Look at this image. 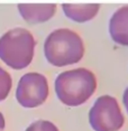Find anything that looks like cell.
Segmentation results:
<instances>
[{
    "instance_id": "obj_4",
    "label": "cell",
    "mask_w": 128,
    "mask_h": 131,
    "mask_svg": "<svg viewBox=\"0 0 128 131\" xmlns=\"http://www.w3.org/2000/svg\"><path fill=\"white\" fill-rule=\"evenodd\" d=\"M89 122L94 131H118L124 126L125 117L114 96L101 95L90 109Z\"/></svg>"
},
{
    "instance_id": "obj_5",
    "label": "cell",
    "mask_w": 128,
    "mask_h": 131,
    "mask_svg": "<svg viewBox=\"0 0 128 131\" xmlns=\"http://www.w3.org/2000/svg\"><path fill=\"white\" fill-rule=\"evenodd\" d=\"M48 96V83L40 73H27L20 77L16 90V99L24 108L32 109L43 104Z\"/></svg>"
},
{
    "instance_id": "obj_1",
    "label": "cell",
    "mask_w": 128,
    "mask_h": 131,
    "mask_svg": "<svg viewBox=\"0 0 128 131\" xmlns=\"http://www.w3.org/2000/svg\"><path fill=\"white\" fill-rule=\"evenodd\" d=\"M96 89V75L83 67L62 72L55 80V92L58 100L69 106L83 104L92 96Z\"/></svg>"
},
{
    "instance_id": "obj_3",
    "label": "cell",
    "mask_w": 128,
    "mask_h": 131,
    "mask_svg": "<svg viewBox=\"0 0 128 131\" xmlns=\"http://www.w3.org/2000/svg\"><path fill=\"white\" fill-rule=\"evenodd\" d=\"M36 41L25 28H14L0 37V59L14 70H23L32 63Z\"/></svg>"
},
{
    "instance_id": "obj_11",
    "label": "cell",
    "mask_w": 128,
    "mask_h": 131,
    "mask_svg": "<svg viewBox=\"0 0 128 131\" xmlns=\"http://www.w3.org/2000/svg\"><path fill=\"white\" fill-rule=\"evenodd\" d=\"M123 101H124V104H125V108H126L127 112H128V88H127L126 90H125V92H124Z\"/></svg>"
},
{
    "instance_id": "obj_12",
    "label": "cell",
    "mask_w": 128,
    "mask_h": 131,
    "mask_svg": "<svg viewBox=\"0 0 128 131\" xmlns=\"http://www.w3.org/2000/svg\"><path fill=\"white\" fill-rule=\"evenodd\" d=\"M5 126H6L5 118H4V115H2V113L0 112V131H2L5 129Z\"/></svg>"
},
{
    "instance_id": "obj_8",
    "label": "cell",
    "mask_w": 128,
    "mask_h": 131,
    "mask_svg": "<svg viewBox=\"0 0 128 131\" xmlns=\"http://www.w3.org/2000/svg\"><path fill=\"white\" fill-rule=\"evenodd\" d=\"M63 11L67 18L76 23L89 21L99 11V4H63Z\"/></svg>"
},
{
    "instance_id": "obj_10",
    "label": "cell",
    "mask_w": 128,
    "mask_h": 131,
    "mask_svg": "<svg viewBox=\"0 0 128 131\" xmlns=\"http://www.w3.org/2000/svg\"><path fill=\"white\" fill-rule=\"evenodd\" d=\"M25 131H58V129L51 121L38 120V121L33 122Z\"/></svg>"
},
{
    "instance_id": "obj_9",
    "label": "cell",
    "mask_w": 128,
    "mask_h": 131,
    "mask_svg": "<svg viewBox=\"0 0 128 131\" xmlns=\"http://www.w3.org/2000/svg\"><path fill=\"white\" fill-rule=\"evenodd\" d=\"M13 86L10 74L0 66V101H4L8 96Z\"/></svg>"
},
{
    "instance_id": "obj_7",
    "label": "cell",
    "mask_w": 128,
    "mask_h": 131,
    "mask_svg": "<svg viewBox=\"0 0 128 131\" xmlns=\"http://www.w3.org/2000/svg\"><path fill=\"white\" fill-rule=\"evenodd\" d=\"M109 34L115 43L128 46V6L119 8L111 16Z\"/></svg>"
},
{
    "instance_id": "obj_2",
    "label": "cell",
    "mask_w": 128,
    "mask_h": 131,
    "mask_svg": "<svg viewBox=\"0 0 128 131\" xmlns=\"http://www.w3.org/2000/svg\"><path fill=\"white\" fill-rule=\"evenodd\" d=\"M44 53L50 64L62 67L81 61L84 55V44L78 32L60 28L47 36Z\"/></svg>"
},
{
    "instance_id": "obj_6",
    "label": "cell",
    "mask_w": 128,
    "mask_h": 131,
    "mask_svg": "<svg viewBox=\"0 0 128 131\" xmlns=\"http://www.w3.org/2000/svg\"><path fill=\"white\" fill-rule=\"evenodd\" d=\"M22 17L29 24H40L50 20L56 13L55 4H19Z\"/></svg>"
}]
</instances>
